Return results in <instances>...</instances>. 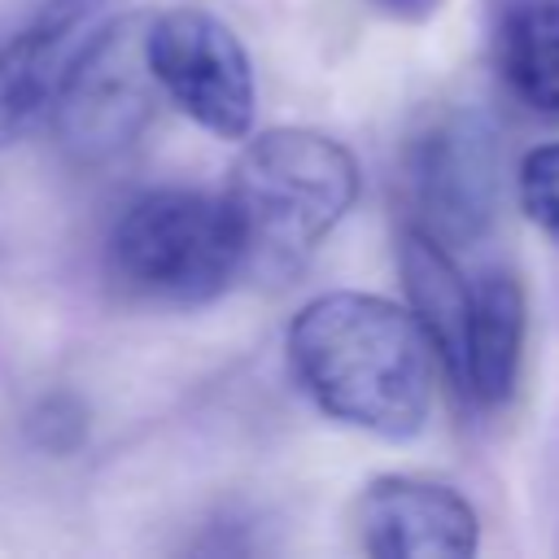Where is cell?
<instances>
[{
    "label": "cell",
    "mask_w": 559,
    "mask_h": 559,
    "mask_svg": "<svg viewBox=\"0 0 559 559\" xmlns=\"http://www.w3.org/2000/svg\"><path fill=\"white\" fill-rule=\"evenodd\" d=\"M297 389L336 424L411 441L432 411V349L406 306L332 288L310 297L284 336Z\"/></svg>",
    "instance_id": "6da1fadb"
},
{
    "label": "cell",
    "mask_w": 559,
    "mask_h": 559,
    "mask_svg": "<svg viewBox=\"0 0 559 559\" xmlns=\"http://www.w3.org/2000/svg\"><path fill=\"white\" fill-rule=\"evenodd\" d=\"M245 140L223 197L245 240V266L284 275L354 210L358 157L314 127H271Z\"/></svg>",
    "instance_id": "7a4b0ae2"
},
{
    "label": "cell",
    "mask_w": 559,
    "mask_h": 559,
    "mask_svg": "<svg viewBox=\"0 0 559 559\" xmlns=\"http://www.w3.org/2000/svg\"><path fill=\"white\" fill-rule=\"evenodd\" d=\"M105 262L140 301L201 306L245 271V240L227 197L201 188H153L114 218Z\"/></svg>",
    "instance_id": "3957f363"
},
{
    "label": "cell",
    "mask_w": 559,
    "mask_h": 559,
    "mask_svg": "<svg viewBox=\"0 0 559 559\" xmlns=\"http://www.w3.org/2000/svg\"><path fill=\"white\" fill-rule=\"evenodd\" d=\"M144 61L157 79V92L201 131L218 140H245L253 131V61L240 35L210 9L179 4L144 17Z\"/></svg>",
    "instance_id": "277c9868"
},
{
    "label": "cell",
    "mask_w": 559,
    "mask_h": 559,
    "mask_svg": "<svg viewBox=\"0 0 559 559\" xmlns=\"http://www.w3.org/2000/svg\"><path fill=\"white\" fill-rule=\"evenodd\" d=\"M411 227L432 240L472 245L498 205V135L476 109L428 114L402 148Z\"/></svg>",
    "instance_id": "5b68a950"
},
{
    "label": "cell",
    "mask_w": 559,
    "mask_h": 559,
    "mask_svg": "<svg viewBox=\"0 0 559 559\" xmlns=\"http://www.w3.org/2000/svg\"><path fill=\"white\" fill-rule=\"evenodd\" d=\"M157 79L144 61V17H109L48 122L79 162H109L127 153L157 114Z\"/></svg>",
    "instance_id": "8992f818"
},
{
    "label": "cell",
    "mask_w": 559,
    "mask_h": 559,
    "mask_svg": "<svg viewBox=\"0 0 559 559\" xmlns=\"http://www.w3.org/2000/svg\"><path fill=\"white\" fill-rule=\"evenodd\" d=\"M109 0H31L0 13V148L48 122Z\"/></svg>",
    "instance_id": "52a82bcc"
},
{
    "label": "cell",
    "mask_w": 559,
    "mask_h": 559,
    "mask_svg": "<svg viewBox=\"0 0 559 559\" xmlns=\"http://www.w3.org/2000/svg\"><path fill=\"white\" fill-rule=\"evenodd\" d=\"M354 537L376 559H467L480 546L476 507L441 480L376 476L349 507Z\"/></svg>",
    "instance_id": "ba28073f"
},
{
    "label": "cell",
    "mask_w": 559,
    "mask_h": 559,
    "mask_svg": "<svg viewBox=\"0 0 559 559\" xmlns=\"http://www.w3.org/2000/svg\"><path fill=\"white\" fill-rule=\"evenodd\" d=\"M524 288L511 271L493 266L472 284L467 332H463V393L480 406H507L520 380L524 354Z\"/></svg>",
    "instance_id": "9c48e42d"
},
{
    "label": "cell",
    "mask_w": 559,
    "mask_h": 559,
    "mask_svg": "<svg viewBox=\"0 0 559 559\" xmlns=\"http://www.w3.org/2000/svg\"><path fill=\"white\" fill-rule=\"evenodd\" d=\"M397 271L406 284V310L419 323L432 358L445 367V376L463 389V332H467V301L472 284L459 275L450 249L432 240L419 227H402L397 236Z\"/></svg>",
    "instance_id": "30bf717a"
},
{
    "label": "cell",
    "mask_w": 559,
    "mask_h": 559,
    "mask_svg": "<svg viewBox=\"0 0 559 559\" xmlns=\"http://www.w3.org/2000/svg\"><path fill=\"white\" fill-rule=\"evenodd\" d=\"M489 48L511 96L559 118V0H493Z\"/></svg>",
    "instance_id": "8fae6325"
},
{
    "label": "cell",
    "mask_w": 559,
    "mask_h": 559,
    "mask_svg": "<svg viewBox=\"0 0 559 559\" xmlns=\"http://www.w3.org/2000/svg\"><path fill=\"white\" fill-rule=\"evenodd\" d=\"M515 201L524 218L559 249V140L524 153L515 170Z\"/></svg>",
    "instance_id": "7c38bea8"
},
{
    "label": "cell",
    "mask_w": 559,
    "mask_h": 559,
    "mask_svg": "<svg viewBox=\"0 0 559 559\" xmlns=\"http://www.w3.org/2000/svg\"><path fill=\"white\" fill-rule=\"evenodd\" d=\"M371 4L389 17H402V22H424L428 13L441 9V0H371Z\"/></svg>",
    "instance_id": "4fadbf2b"
}]
</instances>
